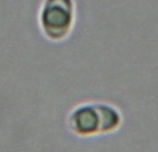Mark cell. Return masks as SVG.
<instances>
[{
  "label": "cell",
  "instance_id": "1",
  "mask_svg": "<svg viewBox=\"0 0 158 152\" xmlns=\"http://www.w3.org/2000/svg\"><path fill=\"white\" fill-rule=\"evenodd\" d=\"M120 122L121 117L117 110L101 104L81 105L71 112L69 118L70 130L81 137L110 132L118 128Z\"/></svg>",
  "mask_w": 158,
  "mask_h": 152
},
{
  "label": "cell",
  "instance_id": "2",
  "mask_svg": "<svg viewBox=\"0 0 158 152\" xmlns=\"http://www.w3.org/2000/svg\"><path fill=\"white\" fill-rule=\"evenodd\" d=\"M74 23L73 0H46L41 9L40 24L52 40H63Z\"/></svg>",
  "mask_w": 158,
  "mask_h": 152
}]
</instances>
